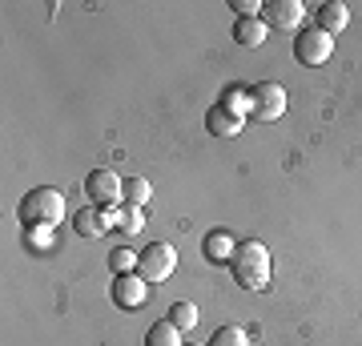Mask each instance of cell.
<instances>
[{"instance_id": "44dd1931", "label": "cell", "mask_w": 362, "mask_h": 346, "mask_svg": "<svg viewBox=\"0 0 362 346\" xmlns=\"http://www.w3.org/2000/svg\"><path fill=\"white\" fill-rule=\"evenodd\" d=\"M233 8L242 13V21H250V16H258V13H262V4H258V0H238Z\"/></svg>"}, {"instance_id": "5b68a950", "label": "cell", "mask_w": 362, "mask_h": 346, "mask_svg": "<svg viewBox=\"0 0 362 346\" xmlns=\"http://www.w3.org/2000/svg\"><path fill=\"white\" fill-rule=\"evenodd\" d=\"M294 57L302 64H326L330 57H334V37L330 33H322V28L314 25V28H302L298 33V40H294Z\"/></svg>"}, {"instance_id": "277c9868", "label": "cell", "mask_w": 362, "mask_h": 346, "mask_svg": "<svg viewBox=\"0 0 362 346\" xmlns=\"http://www.w3.org/2000/svg\"><path fill=\"white\" fill-rule=\"evenodd\" d=\"M246 97H250V109H246L250 121H278V117L286 113V89L282 85H274V81L254 85Z\"/></svg>"}, {"instance_id": "ba28073f", "label": "cell", "mask_w": 362, "mask_h": 346, "mask_svg": "<svg viewBox=\"0 0 362 346\" xmlns=\"http://www.w3.org/2000/svg\"><path fill=\"white\" fill-rule=\"evenodd\" d=\"M302 16H306V4L302 0H270L266 4V25L282 28V33H298Z\"/></svg>"}, {"instance_id": "6da1fadb", "label": "cell", "mask_w": 362, "mask_h": 346, "mask_svg": "<svg viewBox=\"0 0 362 346\" xmlns=\"http://www.w3.org/2000/svg\"><path fill=\"white\" fill-rule=\"evenodd\" d=\"M230 270H233V282L242 290H266L270 286V250H266V242H258V238L238 242Z\"/></svg>"}, {"instance_id": "4fadbf2b", "label": "cell", "mask_w": 362, "mask_h": 346, "mask_svg": "<svg viewBox=\"0 0 362 346\" xmlns=\"http://www.w3.org/2000/svg\"><path fill=\"white\" fill-rule=\"evenodd\" d=\"M233 250H238V242H233L226 230H214L206 238V258H209V262H230Z\"/></svg>"}, {"instance_id": "2e32d148", "label": "cell", "mask_w": 362, "mask_h": 346, "mask_svg": "<svg viewBox=\"0 0 362 346\" xmlns=\"http://www.w3.org/2000/svg\"><path fill=\"white\" fill-rule=\"evenodd\" d=\"M206 346H250V338H246L242 326H218V330L209 334Z\"/></svg>"}, {"instance_id": "30bf717a", "label": "cell", "mask_w": 362, "mask_h": 346, "mask_svg": "<svg viewBox=\"0 0 362 346\" xmlns=\"http://www.w3.org/2000/svg\"><path fill=\"white\" fill-rule=\"evenodd\" d=\"M242 125H246V117L230 113V109H221V105H214V109L206 113V129L214 133V137H238Z\"/></svg>"}, {"instance_id": "7c38bea8", "label": "cell", "mask_w": 362, "mask_h": 346, "mask_svg": "<svg viewBox=\"0 0 362 346\" xmlns=\"http://www.w3.org/2000/svg\"><path fill=\"white\" fill-rule=\"evenodd\" d=\"M266 33H270V25H266L262 16H250V21H238V25H233V40H238L242 49H258V45H266Z\"/></svg>"}, {"instance_id": "ac0fdd59", "label": "cell", "mask_w": 362, "mask_h": 346, "mask_svg": "<svg viewBox=\"0 0 362 346\" xmlns=\"http://www.w3.org/2000/svg\"><path fill=\"white\" fill-rule=\"evenodd\" d=\"M117 230H121V233H141L145 230V214H141V209H133V205L117 209Z\"/></svg>"}, {"instance_id": "5bb4252c", "label": "cell", "mask_w": 362, "mask_h": 346, "mask_svg": "<svg viewBox=\"0 0 362 346\" xmlns=\"http://www.w3.org/2000/svg\"><path fill=\"white\" fill-rule=\"evenodd\" d=\"M145 346H185L181 342V330L173 326L169 318H161V322H153L149 326V334H145Z\"/></svg>"}, {"instance_id": "ffe728a7", "label": "cell", "mask_w": 362, "mask_h": 346, "mask_svg": "<svg viewBox=\"0 0 362 346\" xmlns=\"http://www.w3.org/2000/svg\"><path fill=\"white\" fill-rule=\"evenodd\" d=\"M109 266H113V274H133V270H137V250L117 246L113 254H109Z\"/></svg>"}, {"instance_id": "3957f363", "label": "cell", "mask_w": 362, "mask_h": 346, "mask_svg": "<svg viewBox=\"0 0 362 346\" xmlns=\"http://www.w3.org/2000/svg\"><path fill=\"white\" fill-rule=\"evenodd\" d=\"M177 270V250L165 242H153V246H145L141 254H137V274H141L145 282L153 286V282H169V274Z\"/></svg>"}, {"instance_id": "52a82bcc", "label": "cell", "mask_w": 362, "mask_h": 346, "mask_svg": "<svg viewBox=\"0 0 362 346\" xmlns=\"http://www.w3.org/2000/svg\"><path fill=\"white\" fill-rule=\"evenodd\" d=\"M113 302L121 310H141L145 302H149V282H145L137 270H133V274H117L113 278Z\"/></svg>"}, {"instance_id": "9c48e42d", "label": "cell", "mask_w": 362, "mask_h": 346, "mask_svg": "<svg viewBox=\"0 0 362 346\" xmlns=\"http://www.w3.org/2000/svg\"><path fill=\"white\" fill-rule=\"evenodd\" d=\"M73 230H77L81 238H101V233L109 230L105 209L101 205H81V209H73Z\"/></svg>"}, {"instance_id": "8fae6325", "label": "cell", "mask_w": 362, "mask_h": 346, "mask_svg": "<svg viewBox=\"0 0 362 346\" xmlns=\"http://www.w3.org/2000/svg\"><path fill=\"white\" fill-rule=\"evenodd\" d=\"M346 25H350V8L342 4V0H326L322 8H318V28H322V33L338 37Z\"/></svg>"}, {"instance_id": "e0dca14e", "label": "cell", "mask_w": 362, "mask_h": 346, "mask_svg": "<svg viewBox=\"0 0 362 346\" xmlns=\"http://www.w3.org/2000/svg\"><path fill=\"white\" fill-rule=\"evenodd\" d=\"M169 322H173L177 330L197 326V306H194V302H173V306H169Z\"/></svg>"}, {"instance_id": "9a60e30c", "label": "cell", "mask_w": 362, "mask_h": 346, "mask_svg": "<svg viewBox=\"0 0 362 346\" xmlns=\"http://www.w3.org/2000/svg\"><path fill=\"white\" fill-rule=\"evenodd\" d=\"M149 197H153V185H149L145 178H129V181H125V205L141 209V205L149 202Z\"/></svg>"}, {"instance_id": "7402d4cb", "label": "cell", "mask_w": 362, "mask_h": 346, "mask_svg": "<svg viewBox=\"0 0 362 346\" xmlns=\"http://www.w3.org/2000/svg\"><path fill=\"white\" fill-rule=\"evenodd\" d=\"M185 346H202V342H185Z\"/></svg>"}, {"instance_id": "d6986e66", "label": "cell", "mask_w": 362, "mask_h": 346, "mask_svg": "<svg viewBox=\"0 0 362 346\" xmlns=\"http://www.w3.org/2000/svg\"><path fill=\"white\" fill-rule=\"evenodd\" d=\"M25 246L28 250H37V254H45V250L57 246V238H52L49 226H33V230H25Z\"/></svg>"}, {"instance_id": "7a4b0ae2", "label": "cell", "mask_w": 362, "mask_h": 346, "mask_svg": "<svg viewBox=\"0 0 362 346\" xmlns=\"http://www.w3.org/2000/svg\"><path fill=\"white\" fill-rule=\"evenodd\" d=\"M21 226L25 230H33V226H49V230H57L61 221H65V193L52 190V185H37V190H28L25 197H21Z\"/></svg>"}, {"instance_id": "8992f818", "label": "cell", "mask_w": 362, "mask_h": 346, "mask_svg": "<svg viewBox=\"0 0 362 346\" xmlns=\"http://www.w3.org/2000/svg\"><path fill=\"white\" fill-rule=\"evenodd\" d=\"M85 193H89L93 205L113 209L117 202H125V181L117 178L113 169H93L89 178H85Z\"/></svg>"}]
</instances>
